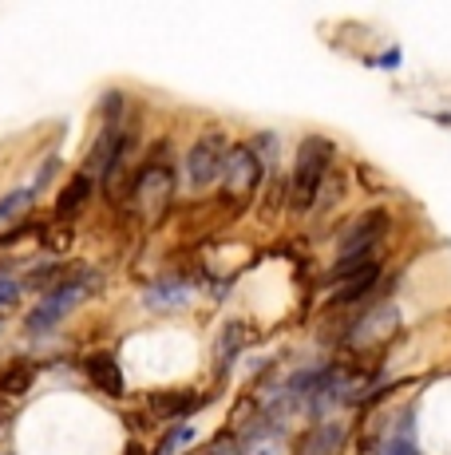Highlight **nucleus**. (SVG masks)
<instances>
[{
    "mask_svg": "<svg viewBox=\"0 0 451 455\" xmlns=\"http://www.w3.org/2000/svg\"><path fill=\"white\" fill-rule=\"evenodd\" d=\"M333 159H336V147L328 143L325 135L301 139L297 159H293L289 187H285V203H289L293 214H309V210L320 203V190H325V182H328Z\"/></svg>",
    "mask_w": 451,
    "mask_h": 455,
    "instance_id": "f257e3e1",
    "label": "nucleus"
},
{
    "mask_svg": "<svg viewBox=\"0 0 451 455\" xmlns=\"http://www.w3.org/2000/svg\"><path fill=\"white\" fill-rule=\"evenodd\" d=\"M95 282H99V277H95L91 269H75V274H67V277H56V282L48 285V293L40 297V305L24 317V329L36 332V337L48 332V329H56L59 321H64L67 313L95 290Z\"/></svg>",
    "mask_w": 451,
    "mask_h": 455,
    "instance_id": "f03ea898",
    "label": "nucleus"
},
{
    "mask_svg": "<svg viewBox=\"0 0 451 455\" xmlns=\"http://www.w3.org/2000/svg\"><path fill=\"white\" fill-rule=\"evenodd\" d=\"M131 203L146 226H159L175 203V171L167 163H146L131 182Z\"/></svg>",
    "mask_w": 451,
    "mask_h": 455,
    "instance_id": "7ed1b4c3",
    "label": "nucleus"
},
{
    "mask_svg": "<svg viewBox=\"0 0 451 455\" xmlns=\"http://www.w3.org/2000/svg\"><path fill=\"white\" fill-rule=\"evenodd\" d=\"M265 174V159L254 151L249 143H233L230 155H226V174H222V198L233 210H241L249 198L257 195Z\"/></svg>",
    "mask_w": 451,
    "mask_h": 455,
    "instance_id": "20e7f679",
    "label": "nucleus"
},
{
    "mask_svg": "<svg viewBox=\"0 0 451 455\" xmlns=\"http://www.w3.org/2000/svg\"><path fill=\"white\" fill-rule=\"evenodd\" d=\"M230 147L233 143L222 135V131H206V135H198L194 143H190V151H186V182H190V187H194V190H210L214 182H222Z\"/></svg>",
    "mask_w": 451,
    "mask_h": 455,
    "instance_id": "39448f33",
    "label": "nucleus"
},
{
    "mask_svg": "<svg viewBox=\"0 0 451 455\" xmlns=\"http://www.w3.org/2000/svg\"><path fill=\"white\" fill-rule=\"evenodd\" d=\"M131 127H123L119 119H107L99 131V139L91 143V151H88V166L83 171L91 174L95 182L99 179H111L115 174V166L127 159V151H131Z\"/></svg>",
    "mask_w": 451,
    "mask_h": 455,
    "instance_id": "423d86ee",
    "label": "nucleus"
},
{
    "mask_svg": "<svg viewBox=\"0 0 451 455\" xmlns=\"http://www.w3.org/2000/svg\"><path fill=\"white\" fill-rule=\"evenodd\" d=\"M388 226H392V214H388L384 206H376V210H364L360 218H352V222L344 226L341 242H336V253L380 250V238H384V234H388Z\"/></svg>",
    "mask_w": 451,
    "mask_h": 455,
    "instance_id": "0eeeda50",
    "label": "nucleus"
},
{
    "mask_svg": "<svg viewBox=\"0 0 451 455\" xmlns=\"http://www.w3.org/2000/svg\"><path fill=\"white\" fill-rule=\"evenodd\" d=\"M285 448H289V435L277 416L254 419L238 440V455H285Z\"/></svg>",
    "mask_w": 451,
    "mask_h": 455,
    "instance_id": "6e6552de",
    "label": "nucleus"
},
{
    "mask_svg": "<svg viewBox=\"0 0 451 455\" xmlns=\"http://www.w3.org/2000/svg\"><path fill=\"white\" fill-rule=\"evenodd\" d=\"M396 309L392 305H376V309H368L364 317L352 325V332H349V340L357 348H372V345H380V340H388L396 332Z\"/></svg>",
    "mask_w": 451,
    "mask_h": 455,
    "instance_id": "1a4fd4ad",
    "label": "nucleus"
},
{
    "mask_svg": "<svg viewBox=\"0 0 451 455\" xmlns=\"http://www.w3.org/2000/svg\"><path fill=\"white\" fill-rule=\"evenodd\" d=\"M83 376H88V380H91L99 392H107V396H123V392H127L123 369H119L115 353H107V348H99V353H88V356H83Z\"/></svg>",
    "mask_w": 451,
    "mask_h": 455,
    "instance_id": "9d476101",
    "label": "nucleus"
},
{
    "mask_svg": "<svg viewBox=\"0 0 451 455\" xmlns=\"http://www.w3.org/2000/svg\"><path fill=\"white\" fill-rule=\"evenodd\" d=\"M91 195H95V179H91V174L88 171L72 174V182H67V187L59 190V198H56V222L67 226L83 206L91 203Z\"/></svg>",
    "mask_w": 451,
    "mask_h": 455,
    "instance_id": "9b49d317",
    "label": "nucleus"
},
{
    "mask_svg": "<svg viewBox=\"0 0 451 455\" xmlns=\"http://www.w3.org/2000/svg\"><path fill=\"white\" fill-rule=\"evenodd\" d=\"M380 285V261L368 269H360V274L344 277V282L333 285V297H328V305H357L364 297H372V290Z\"/></svg>",
    "mask_w": 451,
    "mask_h": 455,
    "instance_id": "f8f14e48",
    "label": "nucleus"
},
{
    "mask_svg": "<svg viewBox=\"0 0 451 455\" xmlns=\"http://www.w3.org/2000/svg\"><path fill=\"white\" fill-rule=\"evenodd\" d=\"M198 404H202V400H198L194 392H182V388L151 392V396H146V408H151V416H159V419H186Z\"/></svg>",
    "mask_w": 451,
    "mask_h": 455,
    "instance_id": "ddd939ff",
    "label": "nucleus"
},
{
    "mask_svg": "<svg viewBox=\"0 0 451 455\" xmlns=\"http://www.w3.org/2000/svg\"><path fill=\"white\" fill-rule=\"evenodd\" d=\"M36 384V364L28 361H8L0 369V396H24Z\"/></svg>",
    "mask_w": 451,
    "mask_h": 455,
    "instance_id": "4468645a",
    "label": "nucleus"
},
{
    "mask_svg": "<svg viewBox=\"0 0 451 455\" xmlns=\"http://www.w3.org/2000/svg\"><path fill=\"white\" fill-rule=\"evenodd\" d=\"M190 297V285L178 282V277H167V282H151L143 293L146 305H154V309H162V305H175V301H186Z\"/></svg>",
    "mask_w": 451,
    "mask_h": 455,
    "instance_id": "2eb2a0df",
    "label": "nucleus"
},
{
    "mask_svg": "<svg viewBox=\"0 0 451 455\" xmlns=\"http://www.w3.org/2000/svg\"><path fill=\"white\" fill-rule=\"evenodd\" d=\"M32 203H36V187H16V190H8V195L0 198V226H8L12 218L28 214Z\"/></svg>",
    "mask_w": 451,
    "mask_h": 455,
    "instance_id": "dca6fc26",
    "label": "nucleus"
},
{
    "mask_svg": "<svg viewBox=\"0 0 451 455\" xmlns=\"http://www.w3.org/2000/svg\"><path fill=\"white\" fill-rule=\"evenodd\" d=\"M344 443V427L341 424H320L313 435H309L305 455H336V448Z\"/></svg>",
    "mask_w": 451,
    "mask_h": 455,
    "instance_id": "f3484780",
    "label": "nucleus"
},
{
    "mask_svg": "<svg viewBox=\"0 0 451 455\" xmlns=\"http://www.w3.org/2000/svg\"><path fill=\"white\" fill-rule=\"evenodd\" d=\"M249 337V329L241 325V321H230V325L222 329V340H218V369H230V361L241 353V340Z\"/></svg>",
    "mask_w": 451,
    "mask_h": 455,
    "instance_id": "a211bd4d",
    "label": "nucleus"
},
{
    "mask_svg": "<svg viewBox=\"0 0 451 455\" xmlns=\"http://www.w3.org/2000/svg\"><path fill=\"white\" fill-rule=\"evenodd\" d=\"M190 440H194V427H190V424H178V427H170V432L162 435V443L154 448V455H175V451L186 448Z\"/></svg>",
    "mask_w": 451,
    "mask_h": 455,
    "instance_id": "6ab92c4d",
    "label": "nucleus"
},
{
    "mask_svg": "<svg viewBox=\"0 0 451 455\" xmlns=\"http://www.w3.org/2000/svg\"><path fill=\"white\" fill-rule=\"evenodd\" d=\"M384 455H420V448H415V440H412V416H404V427L388 440Z\"/></svg>",
    "mask_w": 451,
    "mask_h": 455,
    "instance_id": "aec40b11",
    "label": "nucleus"
},
{
    "mask_svg": "<svg viewBox=\"0 0 451 455\" xmlns=\"http://www.w3.org/2000/svg\"><path fill=\"white\" fill-rule=\"evenodd\" d=\"M16 297H20V285L8 282V277H0V305H12Z\"/></svg>",
    "mask_w": 451,
    "mask_h": 455,
    "instance_id": "412c9836",
    "label": "nucleus"
},
{
    "mask_svg": "<svg viewBox=\"0 0 451 455\" xmlns=\"http://www.w3.org/2000/svg\"><path fill=\"white\" fill-rule=\"evenodd\" d=\"M56 166H59V159H56V155H48L44 171H40V179H36V190H40V187H48V179H51V174H56Z\"/></svg>",
    "mask_w": 451,
    "mask_h": 455,
    "instance_id": "4be33fe9",
    "label": "nucleus"
},
{
    "mask_svg": "<svg viewBox=\"0 0 451 455\" xmlns=\"http://www.w3.org/2000/svg\"><path fill=\"white\" fill-rule=\"evenodd\" d=\"M202 455H238V448H230V443H214V448H206Z\"/></svg>",
    "mask_w": 451,
    "mask_h": 455,
    "instance_id": "5701e85b",
    "label": "nucleus"
},
{
    "mask_svg": "<svg viewBox=\"0 0 451 455\" xmlns=\"http://www.w3.org/2000/svg\"><path fill=\"white\" fill-rule=\"evenodd\" d=\"M8 424H12V408H8V404H4V400H0V432H4V427H8Z\"/></svg>",
    "mask_w": 451,
    "mask_h": 455,
    "instance_id": "b1692460",
    "label": "nucleus"
},
{
    "mask_svg": "<svg viewBox=\"0 0 451 455\" xmlns=\"http://www.w3.org/2000/svg\"><path fill=\"white\" fill-rule=\"evenodd\" d=\"M127 455H143V448H138V443H131V448H127Z\"/></svg>",
    "mask_w": 451,
    "mask_h": 455,
    "instance_id": "393cba45",
    "label": "nucleus"
}]
</instances>
